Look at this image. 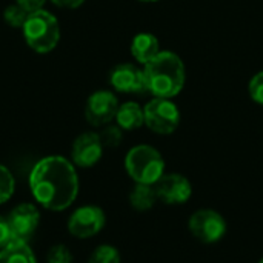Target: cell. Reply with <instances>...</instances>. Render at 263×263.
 I'll use <instances>...</instances> for the list:
<instances>
[{"label": "cell", "mask_w": 263, "mask_h": 263, "mask_svg": "<svg viewBox=\"0 0 263 263\" xmlns=\"http://www.w3.org/2000/svg\"><path fill=\"white\" fill-rule=\"evenodd\" d=\"M54 5L60 6V8H68V9H74L79 8L85 3V0H51Z\"/></svg>", "instance_id": "d4e9b609"}, {"label": "cell", "mask_w": 263, "mask_h": 263, "mask_svg": "<svg viewBox=\"0 0 263 263\" xmlns=\"http://www.w3.org/2000/svg\"><path fill=\"white\" fill-rule=\"evenodd\" d=\"M15 3L20 5L29 14V12H34V11L43 9V5L46 3V0H15Z\"/></svg>", "instance_id": "cb8c5ba5"}, {"label": "cell", "mask_w": 263, "mask_h": 263, "mask_svg": "<svg viewBox=\"0 0 263 263\" xmlns=\"http://www.w3.org/2000/svg\"><path fill=\"white\" fill-rule=\"evenodd\" d=\"M117 125L125 131H134L145 125V112L143 108L137 102H125L119 105L116 114Z\"/></svg>", "instance_id": "5bb4252c"}, {"label": "cell", "mask_w": 263, "mask_h": 263, "mask_svg": "<svg viewBox=\"0 0 263 263\" xmlns=\"http://www.w3.org/2000/svg\"><path fill=\"white\" fill-rule=\"evenodd\" d=\"M29 190L39 205L49 211L69 208L79 194V177L72 163L60 156L39 160L29 174Z\"/></svg>", "instance_id": "6da1fadb"}, {"label": "cell", "mask_w": 263, "mask_h": 263, "mask_svg": "<svg viewBox=\"0 0 263 263\" xmlns=\"http://www.w3.org/2000/svg\"><path fill=\"white\" fill-rule=\"evenodd\" d=\"M11 240H12V234H11L8 220H6V217L0 216V250L5 248Z\"/></svg>", "instance_id": "603a6c76"}, {"label": "cell", "mask_w": 263, "mask_h": 263, "mask_svg": "<svg viewBox=\"0 0 263 263\" xmlns=\"http://www.w3.org/2000/svg\"><path fill=\"white\" fill-rule=\"evenodd\" d=\"M6 220L12 239L28 242L40 225V211L32 203H20L9 211Z\"/></svg>", "instance_id": "9c48e42d"}, {"label": "cell", "mask_w": 263, "mask_h": 263, "mask_svg": "<svg viewBox=\"0 0 263 263\" xmlns=\"http://www.w3.org/2000/svg\"><path fill=\"white\" fill-rule=\"evenodd\" d=\"M125 170L136 183L156 185L165 174V160L151 145H137L125 157Z\"/></svg>", "instance_id": "277c9868"}, {"label": "cell", "mask_w": 263, "mask_h": 263, "mask_svg": "<svg viewBox=\"0 0 263 263\" xmlns=\"http://www.w3.org/2000/svg\"><path fill=\"white\" fill-rule=\"evenodd\" d=\"M103 154V145L97 133H83L80 134L71 149L72 163L80 168L94 166Z\"/></svg>", "instance_id": "7c38bea8"}, {"label": "cell", "mask_w": 263, "mask_h": 263, "mask_svg": "<svg viewBox=\"0 0 263 263\" xmlns=\"http://www.w3.org/2000/svg\"><path fill=\"white\" fill-rule=\"evenodd\" d=\"M248 91H250L251 100L263 106V71H259L257 74H254V77L250 80Z\"/></svg>", "instance_id": "7402d4cb"}, {"label": "cell", "mask_w": 263, "mask_h": 263, "mask_svg": "<svg viewBox=\"0 0 263 263\" xmlns=\"http://www.w3.org/2000/svg\"><path fill=\"white\" fill-rule=\"evenodd\" d=\"M160 51V43L151 32H139L131 40V54L143 66L151 62Z\"/></svg>", "instance_id": "4fadbf2b"}, {"label": "cell", "mask_w": 263, "mask_h": 263, "mask_svg": "<svg viewBox=\"0 0 263 263\" xmlns=\"http://www.w3.org/2000/svg\"><path fill=\"white\" fill-rule=\"evenodd\" d=\"M88 263H120V253L111 245H100L92 251Z\"/></svg>", "instance_id": "e0dca14e"}, {"label": "cell", "mask_w": 263, "mask_h": 263, "mask_svg": "<svg viewBox=\"0 0 263 263\" xmlns=\"http://www.w3.org/2000/svg\"><path fill=\"white\" fill-rule=\"evenodd\" d=\"M159 200L168 205H182L190 200L193 194L191 182L177 173L163 174L159 182L154 185Z\"/></svg>", "instance_id": "8fae6325"}, {"label": "cell", "mask_w": 263, "mask_h": 263, "mask_svg": "<svg viewBox=\"0 0 263 263\" xmlns=\"http://www.w3.org/2000/svg\"><path fill=\"white\" fill-rule=\"evenodd\" d=\"M0 263H37V260L28 242L12 239L0 250Z\"/></svg>", "instance_id": "9a60e30c"}, {"label": "cell", "mask_w": 263, "mask_h": 263, "mask_svg": "<svg viewBox=\"0 0 263 263\" xmlns=\"http://www.w3.org/2000/svg\"><path fill=\"white\" fill-rule=\"evenodd\" d=\"M191 234L202 243H216L227 234V220L214 210H199L188 222Z\"/></svg>", "instance_id": "8992f818"}, {"label": "cell", "mask_w": 263, "mask_h": 263, "mask_svg": "<svg viewBox=\"0 0 263 263\" xmlns=\"http://www.w3.org/2000/svg\"><path fill=\"white\" fill-rule=\"evenodd\" d=\"M99 137L102 140L103 148H117L123 140V133L119 125H105Z\"/></svg>", "instance_id": "ac0fdd59"}, {"label": "cell", "mask_w": 263, "mask_h": 263, "mask_svg": "<svg viewBox=\"0 0 263 263\" xmlns=\"http://www.w3.org/2000/svg\"><path fill=\"white\" fill-rule=\"evenodd\" d=\"M139 2H143V3H154V2H160V0H139Z\"/></svg>", "instance_id": "484cf974"}, {"label": "cell", "mask_w": 263, "mask_h": 263, "mask_svg": "<svg viewBox=\"0 0 263 263\" xmlns=\"http://www.w3.org/2000/svg\"><path fill=\"white\" fill-rule=\"evenodd\" d=\"M145 125L156 134H173L180 123L179 106L171 99L154 97L143 106Z\"/></svg>", "instance_id": "5b68a950"}, {"label": "cell", "mask_w": 263, "mask_h": 263, "mask_svg": "<svg viewBox=\"0 0 263 263\" xmlns=\"http://www.w3.org/2000/svg\"><path fill=\"white\" fill-rule=\"evenodd\" d=\"M48 263H72V254L68 247L65 245H54L48 254H46Z\"/></svg>", "instance_id": "44dd1931"}, {"label": "cell", "mask_w": 263, "mask_h": 263, "mask_svg": "<svg viewBox=\"0 0 263 263\" xmlns=\"http://www.w3.org/2000/svg\"><path fill=\"white\" fill-rule=\"evenodd\" d=\"M106 217L102 208L85 205L77 208L68 219V231L77 239H89L99 234L105 227Z\"/></svg>", "instance_id": "52a82bcc"}, {"label": "cell", "mask_w": 263, "mask_h": 263, "mask_svg": "<svg viewBox=\"0 0 263 263\" xmlns=\"http://www.w3.org/2000/svg\"><path fill=\"white\" fill-rule=\"evenodd\" d=\"M14 188H15L14 176L6 166L0 165V205L8 202L12 197Z\"/></svg>", "instance_id": "d6986e66"}, {"label": "cell", "mask_w": 263, "mask_h": 263, "mask_svg": "<svg viewBox=\"0 0 263 263\" xmlns=\"http://www.w3.org/2000/svg\"><path fill=\"white\" fill-rule=\"evenodd\" d=\"M148 92L160 99H173L185 86L186 72L182 59L173 51H160L143 66Z\"/></svg>", "instance_id": "7a4b0ae2"}, {"label": "cell", "mask_w": 263, "mask_h": 263, "mask_svg": "<svg viewBox=\"0 0 263 263\" xmlns=\"http://www.w3.org/2000/svg\"><path fill=\"white\" fill-rule=\"evenodd\" d=\"M111 86L123 94H146V82L143 69L133 63H120L109 72Z\"/></svg>", "instance_id": "30bf717a"}, {"label": "cell", "mask_w": 263, "mask_h": 263, "mask_svg": "<svg viewBox=\"0 0 263 263\" xmlns=\"http://www.w3.org/2000/svg\"><path fill=\"white\" fill-rule=\"evenodd\" d=\"M159 200L154 185L136 183L133 191L129 193V203L137 211H148L151 210L156 202Z\"/></svg>", "instance_id": "2e32d148"}, {"label": "cell", "mask_w": 263, "mask_h": 263, "mask_svg": "<svg viewBox=\"0 0 263 263\" xmlns=\"http://www.w3.org/2000/svg\"><path fill=\"white\" fill-rule=\"evenodd\" d=\"M259 263H263V257H262V259H260V260H259Z\"/></svg>", "instance_id": "4316f807"}, {"label": "cell", "mask_w": 263, "mask_h": 263, "mask_svg": "<svg viewBox=\"0 0 263 263\" xmlns=\"http://www.w3.org/2000/svg\"><path fill=\"white\" fill-rule=\"evenodd\" d=\"M26 17H28V12L17 3L6 6V9L3 11V18H5L6 25H9L12 28H22Z\"/></svg>", "instance_id": "ffe728a7"}, {"label": "cell", "mask_w": 263, "mask_h": 263, "mask_svg": "<svg viewBox=\"0 0 263 263\" xmlns=\"http://www.w3.org/2000/svg\"><path fill=\"white\" fill-rule=\"evenodd\" d=\"M119 100L111 91H96L89 96L85 106V119L91 126H105L116 119Z\"/></svg>", "instance_id": "ba28073f"}, {"label": "cell", "mask_w": 263, "mask_h": 263, "mask_svg": "<svg viewBox=\"0 0 263 263\" xmlns=\"http://www.w3.org/2000/svg\"><path fill=\"white\" fill-rule=\"evenodd\" d=\"M22 31L26 45L37 54L51 52L60 42L59 20L46 9L29 12Z\"/></svg>", "instance_id": "3957f363"}]
</instances>
